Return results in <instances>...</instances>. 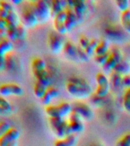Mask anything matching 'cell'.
I'll use <instances>...</instances> for the list:
<instances>
[{"mask_svg":"<svg viewBox=\"0 0 130 146\" xmlns=\"http://www.w3.org/2000/svg\"><path fill=\"white\" fill-rule=\"evenodd\" d=\"M120 21L123 29L130 34V9L124 12H122Z\"/></svg>","mask_w":130,"mask_h":146,"instance_id":"cell-16","label":"cell"},{"mask_svg":"<svg viewBox=\"0 0 130 146\" xmlns=\"http://www.w3.org/2000/svg\"><path fill=\"white\" fill-rule=\"evenodd\" d=\"M46 113L48 116H50V118H57V117H61V114L60 112V110L57 106L55 105H48L45 108Z\"/></svg>","mask_w":130,"mask_h":146,"instance_id":"cell-22","label":"cell"},{"mask_svg":"<svg viewBox=\"0 0 130 146\" xmlns=\"http://www.w3.org/2000/svg\"><path fill=\"white\" fill-rule=\"evenodd\" d=\"M117 146H130V133L124 135L123 136L117 141Z\"/></svg>","mask_w":130,"mask_h":146,"instance_id":"cell-35","label":"cell"},{"mask_svg":"<svg viewBox=\"0 0 130 146\" xmlns=\"http://www.w3.org/2000/svg\"><path fill=\"white\" fill-rule=\"evenodd\" d=\"M116 5L119 11L122 12L126 11V10L129 9V2L127 0H118L116 1Z\"/></svg>","mask_w":130,"mask_h":146,"instance_id":"cell-28","label":"cell"},{"mask_svg":"<svg viewBox=\"0 0 130 146\" xmlns=\"http://www.w3.org/2000/svg\"><path fill=\"white\" fill-rule=\"evenodd\" d=\"M34 11L36 14L38 22H45L51 16V3L43 0L36 1L32 3Z\"/></svg>","mask_w":130,"mask_h":146,"instance_id":"cell-1","label":"cell"},{"mask_svg":"<svg viewBox=\"0 0 130 146\" xmlns=\"http://www.w3.org/2000/svg\"><path fill=\"white\" fill-rule=\"evenodd\" d=\"M10 85V90H11V94H14L16 96H21L23 94L22 88L18 85V84L15 83H9Z\"/></svg>","mask_w":130,"mask_h":146,"instance_id":"cell-29","label":"cell"},{"mask_svg":"<svg viewBox=\"0 0 130 146\" xmlns=\"http://www.w3.org/2000/svg\"><path fill=\"white\" fill-rule=\"evenodd\" d=\"M68 4L73 8L76 15L77 17L78 21H80L84 17L87 9V5L84 1H68Z\"/></svg>","mask_w":130,"mask_h":146,"instance_id":"cell-9","label":"cell"},{"mask_svg":"<svg viewBox=\"0 0 130 146\" xmlns=\"http://www.w3.org/2000/svg\"><path fill=\"white\" fill-rule=\"evenodd\" d=\"M2 133H1V132H0V137L2 136Z\"/></svg>","mask_w":130,"mask_h":146,"instance_id":"cell-52","label":"cell"},{"mask_svg":"<svg viewBox=\"0 0 130 146\" xmlns=\"http://www.w3.org/2000/svg\"><path fill=\"white\" fill-rule=\"evenodd\" d=\"M0 94L2 96H9L11 94V90H10L9 83L2 84L0 85Z\"/></svg>","mask_w":130,"mask_h":146,"instance_id":"cell-37","label":"cell"},{"mask_svg":"<svg viewBox=\"0 0 130 146\" xmlns=\"http://www.w3.org/2000/svg\"><path fill=\"white\" fill-rule=\"evenodd\" d=\"M67 91L68 92L71 96L78 99H84L91 95L92 88L90 87L79 86L77 84L68 82L66 84Z\"/></svg>","mask_w":130,"mask_h":146,"instance_id":"cell-2","label":"cell"},{"mask_svg":"<svg viewBox=\"0 0 130 146\" xmlns=\"http://www.w3.org/2000/svg\"><path fill=\"white\" fill-rule=\"evenodd\" d=\"M47 93H48L51 98H57V96H58V94H59V91H58V90H57L56 88H55V87L50 86L47 88Z\"/></svg>","mask_w":130,"mask_h":146,"instance_id":"cell-41","label":"cell"},{"mask_svg":"<svg viewBox=\"0 0 130 146\" xmlns=\"http://www.w3.org/2000/svg\"><path fill=\"white\" fill-rule=\"evenodd\" d=\"M96 84H97L96 91H95L96 95L100 97V98H104L107 95V94L110 91V80L108 79V78L103 73L100 72L96 74Z\"/></svg>","mask_w":130,"mask_h":146,"instance_id":"cell-4","label":"cell"},{"mask_svg":"<svg viewBox=\"0 0 130 146\" xmlns=\"http://www.w3.org/2000/svg\"><path fill=\"white\" fill-rule=\"evenodd\" d=\"M5 21L7 23H11V24H14L15 25H18V15H16V13L15 12V11H9V14H8V16L7 18H5Z\"/></svg>","mask_w":130,"mask_h":146,"instance_id":"cell-30","label":"cell"},{"mask_svg":"<svg viewBox=\"0 0 130 146\" xmlns=\"http://www.w3.org/2000/svg\"><path fill=\"white\" fill-rule=\"evenodd\" d=\"M15 59L13 55L7 53L5 56V68L9 72H12L15 68Z\"/></svg>","mask_w":130,"mask_h":146,"instance_id":"cell-18","label":"cell"},{"mask_svg":"<svg viewBox=\"0 0 130 146\" xmlns=\"http://www.w3.org/2000/svg\"><path fill=\"white\" fill-rule=\"evenodd\" d=\"M73 112H75L78 115H80L82 119H90L94 116V113L92 111L91 108L87 104L82 102L75 103L72 105Z\"/></svg>","mask_w":130,"mask_h":146,"instance_id":"cell-6","label":"cell"},{"mask_svg":"<svg viewBox=\"0 0 130 146\" xmlns=\"http://www.w3.org/2000/svg\"><path fill=\"white\" fill-rule=\"evenodd\" d=\"M54 27H55V31L58 33L59 34H66L67 32L68 31L67 29L66 25L64 22H61V21H54Z\"/></svg>","mask_w":130,"mask_h":146,"instance_id":"cell-25","label":"cell"},{"mask_svg":"<svg viewBox=\"0 0 130 146\" xmlns=\"http://www.w3.org/2000/svg\"><path fill=\"white\" fill-rule=\"evenodd\" d=\"M123 87H125L126 89L130 88V74L123 77Z\"/></svg>","mask_w":130,"mask_h":146,"instance_id":"cell-45","label":"cell"},{"mask_svg":"<svg viewBox=\"0 0 130 146\" xmlns=\"http://www.w3.org/2000/svg\"><path fill=\"white\" fill-rule=\"evenodd\" d=\"M22 18L25 26L32 27L38 23L33 4L25 5L22 9Z\"/></svg>","mask_w":130,"mask_h":146,"instance_id":"cell-3","label":"cell"},{"mask_svg":"<svg viewBox=\"0 0 130 146\" xmlns=\"http://www.w3.org/2000/svg\"><path fill=\"white\" fill-rule=\"evenodd\" d=\"M57 107L59 108L62 118H63L64 116H69V115L72 113V110H73L72 105H71L70 103L67 102L61 103L59 105H57Z\"/></svg>","mask_w":130,"mask_h":146,"instance_id":"cell-23","label":"cell"},{"mask_svg":"<svg viewBox=\"0 0 130 146\" xmlns=\"http://www.w3.org/2000/svg\"><path fill=\"white\" fill-rule=\"evenodd\" d=\"M77 142V138L74 134H71L68 136L58 139L55 142V146H75Z\"/></svg>","mask_w":130,"mask_h":146,"instance_id":"cell-12","label":"cell"},{"mask_svg":"<svg viewBox=\"0 0 130 146\" xmlns=\"http://www.w3.org/2000/svg\"><path fill=\"white\" fill-rule=\"evenodd\" d=\"M110 52L109 50V43L105 40L99 41V43L95 49V55H103L106 54Z\"/></svg>","mask_w":130,"mask_h":146,"instance_id":"cell-19","label":"cell"},{"mask_svg":"<svg viewBox=\"0 0 130 146\" xmlns=\"http://www.w3.org/2000/svg\"><path fill=\"white\" fill-rule=\"evenodd\" d=\"M8 14H9V11H7L6 10L0 8V18H3V19H5L8 16Z\"/></svg>","mask_w":130,"mask_h":146,"instance_id":"cell-46","label":"cell"},{"mask_svg":"<svg viewBox=\"0 0 130 146\" xmlns=\"http://www.w3.org/2000/svg\"><path fill=\"white\" fill-rule=\"evenodd\" d=\"M5 68V62H0V70Z\"/></svg>","mask_w":130,"mask_h":146,"instance_id":"cell-50","label":"cell"},{"mask_svg":"<svg viewBox=\"0 0 130 146\" xmlns=\"http://www.w3.org/2000/svg\"><path fill=\"white\" fill-rule=\"evenodd\" d=\"M9 112H7L5 110L0 106V115H5L6 113H8Z\"/></svg>","mask_w":130,"mask_h":146,"instance_id":"cell-48","label":"cell"},{"mask_svg":"<svg viewBox=\"0 0 130 146\" xmlns=\"http://www.w3.org/2000/svg\"><path fill=\"white\" fill-rule=\"evenodd\" d=\"M16 27L7 29L6 36L10 40H16L17 39V28Z\"/></svg>","mask_w":130,"mask_h":146,"instance_id":"cell-40","label":"cell"},{"mask_svg":"<svg viewBox=\"0 0 130 146\" xmlns=\"http://www.w3.org/2000/svg\"><path fill=\"white\" fill-rule=\"evenodd\" d=\"M33 74L36 78L37 82H38L39 83H41L47 88L51 86L52 80H51V78L47 69H44V70L39 71V72H33Z\"/></svg>","mask_w":130,"mask_h":146,"instance_id":"cell-10","label":"cell"},{"mask_svg":"<svg viewBox=\"0 0 130 146\" xmlns=\"http://www.w3.org/2000/svg\"><path fill=\"white\" fill-rule=\"evenodd\" d=\"M0 106L3 107L7 112H10L11 110V106L10 103L2 96H0Z\"/></svg>","mask_w":130,"mask_h":146,"instance_id":"cell-39","label":"cell"},{"mask_svg":"<svg viewBox=\"0 0 130 146\" xmlns=\"http://www.w3.org/2000/svg\"><path fill=\"white\" fill-rule=\"evenodd\" d=\"M77 57L78 59H80L81 61L87 62L89 60L90 56L87 54L84 49H83L82 47H80L79 46H77Z\"/></svg>","mask_w":130,"mask_h":146,"instance_id":"cell-32","label":"cell"},{"mask_svg":"<svg viewBox=\"0 0 130 146\" xmlns=\"http://www.w3.org/2000/svg\"><path fill=\"white\" fill-rule=\"evenodd\" d=\"M108 57H109V52L106 53V54L103 55H95L94 60H95V62L98 65L103 66L105 65L106 62V61H107Z\"/></svg>","mask_w":130,"mask_h":146,"instance_id":"cell-33","label":"cell"},{"mask_svg":"<svg viewBox=\"0 0 130 146\" xmlns=\"http://www.w3.org/2000/svg\"><path fill=\"white\" fill-rule=\"evenodd\" d=\"M67 13V18L65 21V25L67 31H71L75 27L76 25L79 22L77 19V17L76 15L75 12L73 11V8L68 4V2H67V7L65 9Z\"/></svg>","mask_w":130,"mask_h":146,"instance_id":"cell-8","label":"cell"},{"mask_svg":"<svg viewBox=\"0 0 130 146\" xmlns=\"http://www.w3.org/2000/svg\"><path fill=\"white\" fill-rule=\"evenodd\" d=\"M47 88H48L47 87H45L44 85H43V84L36 81V82L34 84V88H33L34 95L36 96L37 98L41 99L47 92Z\"/></svg>","mask_w":130,"mask_h":146,"instance_id":"cell-21","label":"cell"},{"mask_svg":"<svg viewBox=\"0 0 130 146\" xmlns=\"http://www.w3.org/2000/svg\"><path fill=\"white\" fill-rule=\"evenodd\" d=\"M64 119L62 117H57V118H50V124L53 130L56 129L57 128H58L60 125H61Z\"/></svg>","mask_w":130,"mask_h":146,"instance_id":"cell-36","label":"cell"},{"mask_svg":"<svg viewBox=\"0 0 130 146\" xmlns=\"http://www.w3.org/2000/svg\"><path fill=\"white\" fill-rule=\"evenodd\" d=\"M90 42V40L89 38H87V36H82L79 40V44H80L79 46L80 47H82L83 49H85L87 46L89 45Z\"/></svg>","mask_w":130,"mask_h":146,"instance_id":"cell-43","label":"cell"},{"mask_svg":"<svg viewBox=\"0 0 130 146\" xmlns=\"http://www.w3.org/2000/svg\"><path fill=\"white\" fill-rule=\"evenodd\" d=\"M64 43L65 42L61 34L55 31L51 32L48 37V45L51 52L54 53H59L61 51H63Z\"/></svg>","mask_w":130,"mask_h":146,"instance_id":"cell-5","label":"cell"},{"mask_svg":"<svg viewBox=\"0 0 130 146\" xmlns=\"http://www.w3.org/2000/svg\"><path fill=\"white\" fill-rule=\"evenodd\" d=\"M5 25H6V21H5V19H3V18H0V28H2V27H5Z\"/></svg>","mask_w":130,"mask_h":146,"instance_id":"cell-47","label":"cell"},{"mask_svg":"<svg viewBox=\"0 0 130 146\" xmlns=\"http://www.w3.org/2000/svg\"><path fill=\"white\" fill-rule=\"evenodd\" d=\"M10 128H11V126L7 121L0 122V132L2 133V135L5 134Z\"/></svg>","mask_w":130,"mask_h":146,"instance_id":"cell-42","label":"cell"},{"mask_svg":"<svg viewBox=\"0 0 130 146\" xmlns=\"http://www.w3.org/2000/svg\"><path fill=\"white\" fill-rule=\"evenodd\" d=\"M0 8L6 10L7 11H11L14 10L12 2H10L9 1H5V0L0 1Z\"/></svg>","mask_w":130,"mask_h":146,"instance_id":"cell-38","label":"cell"},{"mask_svg":"<svg viewBox=\"0 0 130 146\" xmlns=\"http://www.w3.org/2000/svg\"><path fill=\"white\" fill-rule=\"evenodd\" d=\"M69 126L71 129L72 133H77V132H82L84 129V125L83 123L82 120L77 121H68Z\"/></svg>","mask_w":130,"mask_h":146,"instance_id":"cell-20","label":"cell"},{"mask_svg":"<svg viewBox=\"0 0 130 146\" xmlns=\"http://www.w3.org/2000/svg\"><path fill=\"white\" fill-rule=\"evenodd\" d=\"M16 28H17V40H22L26 36V30H25V25L19 24Z\"/></svg>","mask_w":130,"mask_h":146,"instance_id":"cell-34","label":"cell"},{"mask_svg":"<svg viewBox=\"0 0 130 146\" xmlns=\"http://www.w3.org/2000/svg\"><path fill=\"white\" fill-rule=\"evenodd\" d=\"M12 43L10 39H9L7 36L2 38L0 40V55L2 56H5L7 52H9L10 50L12 49Z\"/></svg>","mask_w":130,"mask_h":146,"instance_id":"cell-15","label":"cell"},{"mask_svg":"<svg viewBox=\"0 0 130 146\" xmlns=\"http://www.w3.org/2000/svg\"><path fill=\"white\" fill-rule=\"evenodd\" d=\"M53 98L51 97L49 94H48L47 92H46V94H44V95L42 97V98H41V102L43 103L44 104V105H47V106H48V105H50L51 102V100H52Z\"/></svg>","mask_w":130,"mask_h":146,"instance_id":"cell-44","label":"cell"},{"mask_svg":"<svg viewBox=\"0 0 130 146\" xmlns=\"http://www.w3.org/2000/svg\"><path fill=\"white\" fill-rule=\"evenodd\" d=\"M123 107L126 111L130 112V88L126 89L123 96Z\"/></svg>","mask_w":130,"mask_h":146,"instance_id":"cell-31","label":"cell"},{"mask_svg":"<svg viewBox=\"0 0 130 146\" xmlns=\"http://www.w3.org/2000/svg\"><path fill=\"white\" fill-rule=\"evenodd\" d=\"M20 132L16 128L11 127L5 134L0 137V146H7L11 141H17Z\"/></svg>","mask_w":130,"mask_h":146,"instance_id":"cell-7","label":"cell"},{"mask_svg":"<svg viewBox=\"0 0 130 146\" xmlns=\"http://www.w3.org/2000/svg\"><path fill=\"white\" fill-rule=\"evenodd\" d=\"M13 3H15V4H19V3H21L22 2V1H16V2H12Z\"/></svg>","mask_w":130,"mask_h":146,"instance_id":"cell-51","label":"cell"},{"mask_svg":"<svg viewBox=\"0 0 130 146\" xmlns=\"http://www.w3.org/2000/svg\"><path fill=\"white\" fill-rule=\"evenodd\" d=\"M63 52L67 58L71 59H78L77 46H76L71 41H67L64 43Z\"/></svg>","mask_w":130,"mask_h":146,"instance_id":"cell-11","label":"cell"},{"mask_svg":"<svg viewBox=\"0 0 130 146\" xmlns=\"http://www.w3.org/2000/svg\"><path fill=\"white\" fill-rule=\"evenodd\" d=\"M7 146H18V142H17V141H11V143H9Z\"/></svg>","mask_w":130,"mask_h":146,"instance_id":"cell-49","label":"cell"},{"mask_svg":"<svg viewBox=\"0 0 130 146\" xmlns=\"http://www.w3.org/2000/svg\"><path fill=\"white\" fill-rule=\"evenodd\" d=\"M68 82H71L73 84L79 85V86H84V87H90V84L88 83L87 80L84 78L80 77H71L68 79Z\"/></svg>","mask_w":130,"mask_h":146,"instance_id":"cell-26","label":"cell"},{"mask_svg":"<svg viewBox=\"0 0 130 146\" xmlns=\"http://www.w3.org/2000/svg\"><path fill=\"white\" fill-rule=\"evenodd\" d=\"M99 43V41L96 39H93V40H90V42L89 45L87 46V47L85 48V51L87 52V53L90 56H91L93 53H94L95 52V49Z\"/></svg>","mask_w":130,"mask_h":146,"instance_id":"cell-27","label":"cell"},{"mask_svg":"<svg viewBox=\"0 0 130 146\" xmlns=\"http://www.w3.org/2000/svg\"><path fill=\"white\" fill-rule=\"evenodd\" d=\"M112 72H117L122 75L123 76L126 75H129L130 73V63L128 62L123 59L121 62H119L114 68Z\"/></svg>","mask_w":130,"mask_h":146,"instance_id":"cell-14","label":"cell"},{"mask_svg":"<svg viewBox=\"0 0 130 146\" xmlns=\"http://www.w3.org/2000/svg\"><path fill=\"white\" fill-rule=\"evenodd\" d=\"M51 16L53 18L61 11H64L66 9L67 2L64 1H52L51 2Z\"/></svg>","mask_w":130,"mask_h":146,"instance_id":"cell-13","label":"cell"},{"mask_svg":"<svg viewBox=\"0 0 130 146\" xmlns=\"http://www.w3.org/2000/svg\"><path fill=\"white\" fill-rule=\"evenodd\" d=\"M32 68L33 72L46 69L45 62L43 59L39 58V57H36L32 61Z\"/></svg>","mask_w":130,"mask_h":146,"instance_id":"cell-17","label":"cell"},{"mask_svg":"<svg viewBox=\"0 0 130 146\" xmlns=\"http://www.w3.org/2000/svg\"><path fill=\"white\" fill-rule=\"evenodd\" d=\"M123 75L119 73L112 72L110 75V82L112 83V86L114 88H119V87L123 86Z\"/></svg>","mask_w":130,"mask_h":146,"instance_id":"cell-24","label":"cell"}]
</instances>
